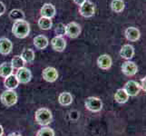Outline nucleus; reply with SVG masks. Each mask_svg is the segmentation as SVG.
Instances as JSON below:
<instances>
[{
  "instance_id": "b1692460",
  "label": "nucleus",
  "mask_w": 146,
  "mask_h": 136,
  "mask_svg": "<svg viewBox=\"0 0 146 136\" xmlns=\"http://www.w3.org/2000/svg\"><path fill=\"white\" fill-rule=\"evenodd\" d=\"M9 18L13 21H18V20H25V13L20 9H12L9 12Z\"/></svg>"
},
{
  "instance_id": "423d86ee",
  "label": "nucleus",
  "mask_w": 146,
  "mask_h": 136,
  "mask_svg": "<svg viewBox=\"0 0 146 136\" xmlns=\"http://www.w3.org/2000/svg\"><path fill=\"white\" fill-rule=\"evenodd\" d=\"M81 34V27L75 22H70L65 26V34L69 38H77Z\"/></svg>"
},
{
  "instance_id": "6e6552de",
  "label": "nucleus",
  "mask_w": 146,
  "mask_h": 136,
  "mask_svg": "<svg viewBox=\"0 0 146 136\" xmlns=\"http://www.w3.org/2000/svg\"><path fill=\"white\" fill-rule=\"evenodd\" d=\"M123 90L126 92V94L129 96H136L140 92L141 87H140V84L137 82L131 80V81H128L125 84Z\"/></svg>"
},
{
  "instance_id": "7c9ffc66",
  "label": "nucleus",
  "mask_w": 146,
  "mask_h": 136,
  "mask_svg": "<svg viewBox=\"0 0 146 136\" xmlns=\"http://www.w3.org/2000/svg\"><path fill=\"white\" fill-rule=\"evenodd\" d=\"M86 0H74V4H76V5H78V6H81L82 4H84Z\"/></svg>"
},
{
  "instance_id": "dca6fc26",
  "label": "nucleus",
  "mask_w": 146,
  "mask_h": 136,
  "mask_svg": "<svg viewBox=\"0 0 146 136\" xmlns=\"http://www.w3.org/2000/svg\"><path fill=\"white\" fill-rule=\"evenodd\" d=\"M120 55L122 58L126 59V60H130L131 58H133L134 55L133 46L128 44L123 45V47L121 48V51H120Z\"/></svg>"
},
{
  "instance_id": "412c9836",
  "label": "nucleus",
  "mask_w": 146,
  "mask_h": 136,
  "mask_svg": "<svg viewBox=\"0 0 146 136\" xmlns=\"http://www.w3.org/2000/svg\"><path fill=\"white\" fill-rule=\"evenodd\" d=\"M58 102L59 103L63 105V106H67L70 105L73 102V96L72 94L68 92H64L59 95L58 97Z\"/></svg>"
},
{
  "instance_id": "9b49d317",
  "label": "nucleus",
  "mask_w": 146,
  "mask_h": 136,
  "mask_svg": "<svg viewBox=\"0 0 146 136\" xmlns=\"http://www.w3.org/2000/svg\"><path fill=\"white\" fill-rule=\"evenodd\" d=\"M122 71L125 75H127V76H133V75H134L137 73L138 67L134 62L126 61L122 65Z\"/></svg>"
},
{
  "instance_id": "bb28decb",
  "label": "nucleus",
  "mask_w": 146,
  "mask_h": 136,
  "mask_svg": "<svg viewBox=\"0 0 146 136\" xmlns=\"http://www.w3.org/2000/svg\"><path fill=\"white\" fill-rule=\"evenodd\" d=\"M36 136H54V133L51 128L43 127L37 132Z\"/></svg>"
},
{
  "instance_id": "c85d7f7f",
  "label": "nucleus",
  "mask_w": 146,
  "mask_h": 136,
  "mask_svg": "<svg viewBox=\"0 0 146 136\" xmlns=\"http://www.w3.org/2000/svg\"><path fill=\"white\" fill-rule=\"evenodd\" d=\"M5 12H6V6H5L3 2H0V17L3 16Z\"/></svg>"
},
{
  "instance_id": "473e14b6",
  "label": "nucleus",
  "mask_w": 146,
  "mask_h": 136,
  "mask_svg": "<svg viewBox=\"0 0 146 136\" xmlns=\"http://www.w3.org/2000/svg\"><path fill=\"white\" fill-rule=\"evenodd\" d=\"M8 136H21V135L18 134V133H10Z\"/></svg>"
},
{
  "instance_id": "393cba45",
  "label": "nucleus",
  "mask_w": 146,
  "mask_h": 136,
  "mask_svg": "<svg viewBox=\"0 0 146 136\" xmlns=\"http://www.w3.org/2000/svg\"><path fill=\"white\" fill-rule=\"evenodd\" d=\"M124 2L123 0H113L111 2V9L115 13H121L124 9Z\"/></svg>"
},
{
  "instance_id": "4468645a",
  "label": "nucleus",
  "mask_w": 146,
  "mask_h": 136,
  "mask_svg": "<svg viewBox=\"0 0 146 136\" xmlns=\"http://www.w3.org/2000/svg\"><path fill=\"white\" fill-rule=\"evenodd\" d=\"M13 49V44L11 40H9L7 37L0 38V54L7 55L11 53Z\"/></svg>"
},
{
  "instance_id": "2f4dec72",
  "label": "nucleus",
  "mask_w": 146,
  "mask_h": 136,
  "mask_svg": "<svg viewBox=\"0 0 146 136\" xmlns=\"http://www.w3.org/2000/svg\"><path fill=\"white\" fill-rule=\"evenodd\" d=\"M4 133V129L2 127V125H0V136H2Z\"/></svg>"
},
{
  "instance_id": "f8f14e48",
  "label": "nucleus",
  "mask_w": 146,
  "mask_h": 136,
  "mask_svg": "<svg viewBox=\"0 0 146 136\" xmlns=\"http://www.w3.org/2000/svg\"><path fill=\"white\" fill-rule=\"evenodd\" d=\"M124 36L128 41L135 42V41H137V40H139V38L141 36V33L138 28L133 27H130L125 29Z\"/></svg>"
},
{
  "instance_id": "5701e85b",
  "label": "nucleus",
  "mask_w": 146,
  "mask_h": 136,
  "mask_svg": "<svg viewBox=\"0 0 146 136\" xmlns=\"http://www.w3.org/2000/svg\"><path fill=\"white\" fill-rule=\"evenodd\" d=\"M37 25H38V27H40V29H42V30H49V29H51L52 27H53V22H52V19L41 17L38 19Z\"/></svg>"
},
{
  "instance_id": "0eeeda50",
  "label": "nucleus",
  "mask_w": 146,
  "mask_h": 136,
  "mask_svg": "<svg viewBox=\"0 0 146 136\" xmlns=\"http://www.w3.org/2000/svg\"><path fill=\"white\" fill-rule=\"evenodd\" d=\"M16 77L17 79L18 83L27 84L28 82H30V80H31V78H32V74L28 68L22 67V68H19L17 70Z\"/></svg>"
},
{
  "instance_id": "f03ea898",
  "label": "nucleus",
  "mask_w": 146,
  "mask_h": 136,
  "mask_svg": "<svg viewBox=\"0 0 146 136\" xmlns=\"http://www.w3.org/2000/svg\"><path fill=\"white\" fill-rule=\"evenodd\" d=\"M36 122L42 126H46L49 124L52 121V113L47 108H40L36 112Z\"/></svg>"
},
{
  "instance_id": "a878e982",
  "label": "nucleus",
  "mask_w": 146,
  "mask_h": 136,
  "mask_svg": "<svg viewBox=\"0 0 146 136\" xmlns=\"http://www.w3.org/2000/svg\"><path fill=\"white\" fill-rule=\"evenodd\" d=\"M11 65L13 68H16V69H19V68H22L25 67V63L24 60L22 59V57L20 55H15V56L12 58L11 60Z\"/></svg>"
},
{
  "instance_id": "6ab92c4d",
  "label": "nucleus",
  "mask_w": 146,
  "mask_h": 136,
  "mask_svg": "<svg viewBox=\"0 0 146 136\" xmlns=\"http://www.w3.org/2000/svg\"><path fill=\"white\" fill-rule=\"evenodd\" d=\"M14 68L12 67V65L10 63L5 62L1 65H0V76L7 78L9 75H11L13 73Z\"/></svg>"
},
{
  "instance_id": "4be33fe9",
  "label": "nucleus",
  "mask_w": 146,
  "mask_h": 136,
  "mask_svg": "<svg viewBox=\"0 0 146 136\" xmlns=\"http://www.w3.org/2000/svg\"><path fill=\"white\" fill-rule=\"evenodd\" d=\"M114 99L118 103H124L129 99V95L123 89H118L117 92L114 94Z\"/></svg>"
},
{
  "instance_id": "1a4fd4ad",
  "label": "nucleus",
  "mask_w": 146,
  "mask_h": 136,
  "mask_svg": "<svg viewBox=\"0 0 146 136\" xmlns=\"http://www.w3.org/2000/svg\"><path fill=\"white\" fill-rule=\"evenodd\" d=\"M42 75H43V78L46 80V82L53 83L54 81H56V79L58 78V72H57V70L54 67H46L44 69Z\"/></svg>"
},
{
  "instance_id": "aec40b11",
  "label": "nucleus",
  "mask_w": 146,
  "mask_h": 136,
  "mask_svg": "<svg viewBox=\"0 0 146 136\" xmlns=\"http://www.w3.org/2000/svg\"><path fill=\"white\" fill-rule=\"evenodd\" d=\"M20 56L22 57V59L24 60L25 63L31 64L34 62V60H35V52L31 48H25Z\"/></svg>"
},
{
  "instance_id": "ddd939ff",
  "label": "nucleus",
  "mask_w": 146,
  "mask_h": 136,
  "mask_svg": "<svg viewBox=\"0 0 146 136\" xmlns=\"http://www.w3.org/2000/svg\"><path fill=\"white\" fill-rule=\"evenodd\" d=\"M51 45L54 51L63 52L66 46V41L63 36H54L51 40Z\"/></svg>"
},
{
  "instance_id": "f3484780",
  "label": "nucleus",
  "mask_w": 146,
  "mask_h": 136,
  "mask_svg": "<svg viewBox=\"0 0 146 136\" xmlns=\"http://www.w3.org/2000/svg\"><path fill=\"white\" fill-rule=\"evenodd\" d=\"M48 43L49 42H48L47 37L44 36H42V34L37 36L34 38V45L39 50H43L44 48H46L48 45Z\"/></svg>"
},
{
  "instance_id": "7ed1b4c3",
  "label": "nucleus",
  "mask_w": 146,
  "mask_h": 136,
  "mask_svg": "<svg viewBox=\"0 0 146 136\" xmlns=\"http://www.w3.org/2000/svg\"><path fill=\"white\" fill-rule=\"evenodd\" d=\"M0 99L4 105L7 107H11L17 102V94L14 90H7L2 93Z\"/></svg>"
},
{
  "instance_id": "20e7f679",
  "label": "nucleus",
  "mask_w": 146,
  "mask_h": 136,
  "mask_svg": "<svg viewBox=\"0 0 146 136\" xmlns=\"http://www.w3.org/2000/svg\"><path fill=\"white\" fill-rule=\"evenodd\" d=\"M84 105L86 109L94 113L99 112L103 108V103L97 97H88L84 102Z\"/></svg>"
},
{
  "instance_id": "f257e3e1",
  "label": "nucleus",
  "mask_w": 146,
  "mask_h": 136,
  "mask_svg": "<svg viewBox=\"0 0 146 136\" xmlns=\"http://www.w3.org/2000/svg\"><path fill=\"white\" fill-rule=\"evenodd\" d=\"M12 33L17 38H26L30 33V25L26 20L15 21L12 27Z\"/></svg>"
},
{
  "instance_id": "a211bd4d",
  "label": "nucleus",
  "mask_w": 146,
  "mask_h": 136,
  "mask_svg": "<svg viewBox=\"0 0 146 136\" xmlns=\"http://www.w3.org/2000/svg\"><path fill=\"white\" fill-rule=\"evenodd\" d=\"M4 84L8 90H14V89H16L18 86L19 83L17 81L16 75L11 74V75H9V76H7L6 79H5Z\"/></svg>"
},
{
  "instance_id": "2eb2a0df",
  "label": "nucleus",
  "mask_w": 146,
  "mask_h": 136,
  "mask_svg": "<svg viewBox=\"0 0 146 136\" xmlns=\"http://www.w3.org/2000/svg\"><path fill=\"white\" fill-rule=\"evenodd\" d=\"M97 65L103 70H108L112 66V58L108 54H102L97 58Z\"/></svg>"
},
{
  "instance_id": "c756f323",
  "label": "nucleus",
  "mask_w": 146,
  "mask_h": 136,
  "mask_svg": "<svg viewBox=\"0 0 146 136\" xmlns=\"http://www.w3.org/2000/svg\"><path fill=\"white\" fill-rule=\"evenodd\" d=\"M145 81H146V78L145 77H143V79H142V81H141V84H140V87L142 88L144 92L146 91V87H145Z\"/></svg>"
},
{
  "instance_id": "39448f33",
  "label": "nucleus",
  "mask_w": 146,
  "mask_h": 136,
  "mask_svg": "<svg viewBox=\"0 0 146 136\" xmlns=\"http://www.w3.org/2000/svg\"><path fill=\"white\" fill-rule=\"evenodd\" d=\"M95 12L94 5L91 2L86 0L81 6H79V13L84 17H92Z\"/></svg>"
},
{
  "instance_id": "9d476101",
  "label": "nucleus",
  "mask_w": 146,
  "mask_h": 136,
  "mask_svg": "<svg viewBox=\"0 0 146 136\" xmlns=\"http://www.w3.org/2000/svg\"><path fill=\"white\" fill-rule=\"evenodd\" d=\"M55 13H56V10H55L54 6L50 3H46L40 9V15L42 17L52 19L55 16Z\"/></svg>"
},
{
  "instance_id": "cd10ccee",
  "label": "nucleus",
  "mask_w": 146,
  "mask_h": 136,
  "mask_svg": "<svg viewBox=\"0 0 146 136\" xmlns=\"http://www.w3.org/2000/svg\"><path fill=\"white\" fill-rule=\"evenodd\" d=\"M54 33L56 34V36H63L65 34V25L63 23H59L56 25V27L54 28Z\"/></svg>"
}]
</instances>
